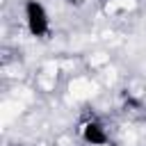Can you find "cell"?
<instances>
[{
    "label": "cell",
    "mask_w": 146,
    "mask_h": 146,
    "mask_svg": "<svg viewBox=\"0 0 146 146\" xmlns=\"http://www.w3.org/2000/svg\"><path fill=\"white\" fill-rule=\"evenodd\" d=\"M64 2H66V5H82L84 0H64Z\"/></svg>",
    "instance_id": "cell-3"
},
{
    "label": "cell",
    "mask_w": 146,
    "mask_h": 146,
    "mask_svg": "<svg viewBox=\"0 0 146 146\" xmlns=\"http://www.w3.org/2000/svg\"><path fill=\"white\" fill-rule=\"evenodd\" d=\"M23 21H25L27 34L39 41H46L52 32V21H50L48 7L41 0H25L23 2Z\"/></svg>",
    "instance_id": "cell-1"
},
{
    "label": "cell",
    "mask_w": 146,
    "mask_h": 146,
    "mask_svg": "<svg viewBox=\"0 0 146 146\" xmlns=\"http://www.w3.org/2000/svg\"><path fill=\"white\" fill-rule=\"evenodd\" d=\"M80 139L87 144V146H110L112 144V137H110V130L105 128V123L100 119H84L80 123Z\"/></svg>",
    "instance_id": "cell-2"
}]
</instances>
